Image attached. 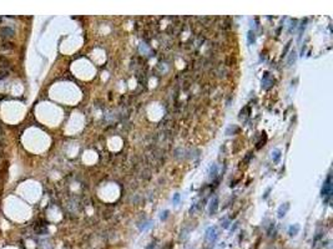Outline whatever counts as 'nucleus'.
I'll list each match as a JSON object with an SVG mask.
<instances>
[{"mask_svg":"<svg viewBox=\"0 0 333 249\" xmlns=\"http://www.w3.org/2000/svg\"><path fill=\"white\" fill-rule=\"evenodd\" d=\"M178 199H180V197H178V194H176V195H175V199H173V203H175V204H176V203L178 202Z\"/></svg>","mask_w":333,"mask_h":249,"instance_id":"obj_7","label":"nucleus"},{"mask_svg":"<svg viewBox=\"0 0 333 249\" xmlns=\"http://www.w3.org/2000/svg\"><path fill=\"white\" fill-rule=\"evenodd\" d=\"M272 157H273V160H274V162H277L278 160H279V157H281V152H279V150H276L273 153H272Z\"/></svg>","mask_w":333,"mask_h":249,"instance_id":"obj_6","label":"nucleus"},{"mask_svg":"<svg viewBox=\"0 0 333 249\" xmlns=\"http://www.w3.org/2000/svg\"><path fill=\"white\" fill-rule=\"evenodd\" d=\"M288 208H289V204H288V203H284L283 205H281V207H279V209H278V217H279V218H282V217L286 214V212L288 210Z\"/></svg>","mask_w":333,"mask_h":249,"instance_id":"obj_4","label":"nucleus"},{"mask_svg":"<svg viewBox=\"0 0 333 249\" xmlns=\"http://www.w3.org/2000/svg\"><path fill=\"white\" fill-rule=\"evenodd\" d=\"M298 230H299V225H297V224H296L294 227L292 225V227H289V229H288V234H289L291 237H293V235L297 234Z\"/></svg>","mask_w":333,"mask_h":249,"instance_id":"obj_5","label":"nucleus"},{"mask_svg":"<svg viewBox=\"0 0 333 249\" xmlns=\"http://www.w3.org/2000/svg\"><path fill=\"white\" fill-rule=\"evenodd\" d=\"M329 183H331V177L327 178V182L324 184L323 189H322V195H328L331 193V184Z\"/></svg>","mask_w":333,"mask_h":249,"instance_id":"obj_3","label":"nucleus"},{"mask_svg":"<svg viewBox=\"0 0 333 249\" xmlns=\"http://www.w3.org/2000/svg\"><path fill=\"white\" fill-rule=\"evenodd\" d=\"M218 207V198L215 197L212 200H211V205H210V214H215L216 210H217Z\"/></svg>","mask_w":333,"mask_h":249,"instance_id":"obj_2","label":"nucleus"},{"mask_svg":"<svg viewBox=\"0 0 333 249\" xmlns=\"http://www.w3.org/2000/svg\"><path fill=\"white\" fill-rule=\"evenodd\" d=\"M218 238V232L216 227H210V228L206 230V234H205V245H208L206 249H212L216 240Z\"/></svg>","mask_w":333,"mask_h":249,"instance_id":"obj_1","label":"nucleus"}]
</instances>
